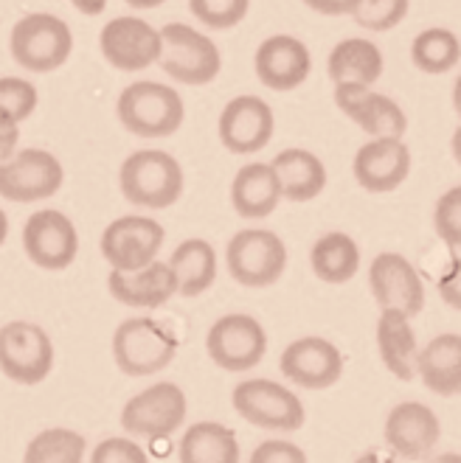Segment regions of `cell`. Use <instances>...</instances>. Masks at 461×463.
I'll list each match as a JSON object with an SVG mask.
<instances>
[{"label":"cell","instance_id":"cell-1","mask_svg":"<svg viewBox=\"0 0 461 463\" xmlns=\"http://www.w3.org/2000/svg\"><path fill=\"white\" fill-rule=\"evenodd\" d=\"M183 166L164 149L132 152L119 169V188L124 200L139 208H172L183 197Z\"/></svg>","mask_w":461,"mask_h":463},{"label":"cell","instance_id":"cell-2","mask_svg":"<svg viewBox=\"0 0 461 463\" xmlns=\"http://www.w3.org/2000/svg\"><path fill=\"white\" fill-rule=\"evenodd\" d=\"M119 121L139 138H169L183 127V96L164 81H132L116 101Z\"/></svg>","mask_w":461,"mask_h":463},{"label":"cell","instance_id":"cell-3","mask_svg":"<svg viewBox=\"0 0 461 463\" xmlns=\"http://www.w3.org/2000/svg\"><path fill=\"white\" fill-rule=\"evenodd\" d=\"M9 51H12V60L20 68L32 73H51L71 60L73 32L57 14L32 12L12 25Z\"/></svg>","mask_w":461,"mask_h":463},{"label":"cell","instance_id":"cell-4","mask_svg":"<svg viewBox=\"0 0 461 463\" xmlns=\"http://www.w3.org/2000/svg\"><path fill=\"white\" fill-rule=\"evenodd\" d=\"M160 32V68L178 85H211L223 71V53L216 43L186 23H167Z\"/></svg>","mask_w":461,"mask_h":463},{"label":"cell","instance_id":"cell-5","mask_svg":"<svg viewBox=\"0 0 461 463\" xmlns=\"http://www.w3.org/2000/svg\"><path fill=\"white\" fill-rule=\"evenodd\" d=\"M178 337L155 317H127L113 335V360L127 376H152L172 365Z\"/></svg>","mask_w":461,"mask_h":463},{"label":"cell","instance_id":"cell-6","mask_svg":"<svg viewBox=\"0 0 461 463\" xmlns=\"http://www.w3.org/2000/svg\"><path fill=\"white\" fill-rule=\"evenodd\" d=\"M226 267L242 287H274L287 269V244L267 228H242L226 248Z\"/></svg>","mask_w":461,"mask_h":463},{"label":"cell","instance_id":"cell-7","mask_svg":"<svg viewBox=\"0 0 461 463\" xmlns=\"http://www.w3.org/2000/svg\"><path fill=\"white\" fill-rule=\"evenodd\" d=\"M234 411L254 427L274 430V432H295L304 427L307 411L287 385L274 379H245L231 393Z\"/></svg>","mask_w":461,"mask_h":463},{"label":"cell","instance_id":"cell-8","mask_svg":"<svg viewBox=\"0 0 461 463\" xmlns=\"http://www.w3.org/2000/svg\"><path fill=\"white\" fill-rule=\"evenodd\" d=\"M188 413V402L180 385L155 383L127 399L121 407V427L130 435L149 441H167L183 427Z\"/></svg>","mask_w":461,"mask_h":463},{"label":"cell","instance_id":"cell-9","mask_svg":"<svg viewBox=\"0 0 461 463\" xmlns=\"http://www.w3.org/2000/svg\"><path fill=\"white\" fill-rule=\"evenodd\" d=\"M53 368V343L43 326L12 320L0 326V371L17 385H40Z\"/></svg>","mask_w":461,"mask_h":463},{"label":"cell","instance_id":"cell-10","mask_svg":"<svg viewBox=\"0 0 461 463\" xmlns=\"http://www.w3.org/2000/svg\"><path fill=\"white\" fill-rule=\"evenodd\" d=\"M206 351L216 368L228 373H245L264 360L267 332L254 315L231 312L211 323L206 335Z\"/></svg>","mask_w":461,"mask_h":463},{"label":"cell","instance_id":"cell-11","mask_svg":"<svg viewBox=\"0 0 461 463\" xmlns=\"http://www.w3.org/2000/svg\"><path fill=\"white\" fill-rule=\"evenodd\" d=\"M65 183V169L48 149H20L0 160V197L9 203L51 200Z\"/></svg>","mask_w":461,"mask_h":463},{"label":"cell","instance_id":"cell-12","mask_svg":"<svg viewBox=\"0 0 461 463\" xmlns=\"http://www.w3.org/2000/svg\"><path fill=\"white\" fill-rule=\"evenodd\" d=\"M164 239L167 231L158 220L141 213H127L104 228L99 248L110 269L132 272L158 259L160 248H164Z\"/></svg>","mask_w":461,"mask_h":463},{"label":"cell","instance_id":"cell-13","mask_svg":"<svg viewBox=\"0 0 461 463\" xmlns=\"http://www.w3.org/2000/svg\"><path fill=\"white\" fill-rule=\"evenodd\" d=\"M23 250L40 269H68L79 253V231L57 208L34 211L23 225Z\"/></svg>","mask_w":461,"mask_h":463},{"label":"cell","instance_id":"cell-14","mask_svg":"<svg viewBox=\"0 0 461 463\" xmlns=\"http://www.w3.org/2000/svg\"><path fill=\"white\" fill-rule=\"evenodd\" d=\"M101 57L110 62V68L135 73L147 71L160 57V32L144 17L121 14L113 17L99 34Z\"/></svg>","mask_w":461,"mask_h":463},{"label":"cell","instance_id":"cell-15","mask_svg":"<svg viewBox=\"0 0 461 463\" xmlns=\"http://www.w3.org/2000/svg\"><path fill=\"white\" fill-rule=\"evenodd\" d=\"M279 371L284 379L304 391H327L341 383L343 354L327 337H298L279 357Z\"/></svg>","mask_w":461,"mask_h":463},{"label":"cell","instance_id":"cell-16","mask_svg":"<svg viewBox=\"0 0 461 463\" xmlns=\"http://www.w3.org/2000/svg\"><path fill=\"white\" fill-rule=\"evenodd\" d=\"M338 110L355 121L371 138H402L408 129V116L402 107L386 96L377 93L371 85H355V81H338L335 85Z\"/></svg>","mask_w":461,"mask_h":463},{"label":"cell","instance_id":"cell-17","mask_svg":"<svg viewBox=\"0 0 461 463\" xmlns=\"http://www.w3.org/2000/svg\"><path fill=\"white\" fill-rule=\"evenodd\" d=\"M369 289L379 309H397L417 317L425 309V284L419 269L402 253H379L369 267Z\"/></svg>","mask_w":461,"mask_h":463},{"label":"cell","instance_id":"cell-18","mask_svg":"<svg viewBox=\"0 0 461 463\" xmlns=\"http://www.w3.org/2000/svg\"><path fill=\"white\" fill-rule=\"evenodd\" d=\"M276 118L270 104L259 96H236L231 99L220 121H216V132H220V141L231 155H256L262 152L270 138H274Z\"/></svg>","mask_w":461,"mask_h":463},{"label":"cell","instance_id":"cell-19","mask_svg":"<svg viewBox=\"0 0 461 463\" xmlns=\"http://www.w3.org/2000/svg\"><path fill=\"white\" fill-rule=\"evenodd\" d=\"M383 439L402 460H425L442 439L439 416L422 402H399L386 416Z\"/></svg>","mask_w":461,"mask_h":463},{"label":"cell","instance_id":"cell-20","mask_svg":"<svg viewBox=\"0 0 461 463\" xmlns=\"http://www.w3.org/2000/svg\"><path fill=\"white\" fill-rule=\"evenodd\" d=\"M351 175L371 194L397 192L411 175V149L402 138H369L351 160Z\"/></svg>","mask_w":461,"mask_h":463},{"label":"cell","instance_id":"cell-21","mask_svg":"<svg viewBox=\"0 0 461 463\" xmlns=\"http://www.w3.org/2000/svg\"><path fill=\"white\" fill-rule=\"evenodd\" d=\"M254 68L267 90L290 93L307 81V76L312 71V53L298 37L274 34V37L262 40V45L256 48Z\"/></svg>","mask_w":461,"mask_h":463},{"label":"cell","instance_id":"cell-22","mask_svg":"<svg viewBox=\"0 0 461 463\" xmlns=\"http://www.w3.org/2000/svg\"><path fill=\"white\" fill-rule=\"evenodd\" d=\"M107 289L119 304L132 307V309H158L169 304L178 295V281L175 272L167 261H149L141 269L132 272H119L110 269L107 276Z\"/></svg>","mask_w":461,"mask_h":463},{"label":"cell","instance_id":"cell-23","mask_svg":"<svg viewBox=\"0 0 461 463\" xmlns=\"http://www.w3.org/2000/svg\"><path fill=\"white\" fill-rule=\"evenodd\" d=\"M270 169H274L279 180L282 200L310 203L327 188V166H323V160L310 149H302V146L282 149L270 160Z\"/></svg>","mask_w":461,"mask_h":463},{"label":"cell","instance_id":"cell-24","mask_svg":"<svg viewBox=\"0 0 461 463\" xmlns=\"http://www.w3.org/2000/svg\"><path fill=\"white\" fill-rule=\"evenodd\" d=\"M417 376L422 385L445 399L461 391V335H437L417 354Z\"/></svg>","mask_w":461,"mask_h":463},{"label":"cell","instance_id":"cell-25","mask_svg":"<svg viewBox=\"0 0 461 463\" xmlns=\"http://www.w3.org/2000/svg\"><path fill=\"white\" fill-rule=\"evenodd\" d=\"M377 351L383 365L402 383H411L417 376V332L411 326V317L397 309H379L377 320Z\"/></svg>","mask_w":461,"mask_h":463},{"label":"cell","instance_id":"cell-26","mask_svg":"<svg viewBox=\"0 0 461 463\" xmlns=\"http://www.w3.org/2000/svg\"><path fill=\"white\" fill-rule=\"evenodd\" d=\"M282 192L270 163H245L231 183V205L242 220H267L279 208Z\"/></svg>","mask_w":461,"mask_h":463},{"label":"cell","instance_id":"cell-27","mask_svg":"<svg viewBox=\"0 0 461 463\" xmlns=\"http://www.w3.org/2000/svg\"><path fill=\"white\" fill-rule=\"evenodd\" d=\"M175 272L178 281V295L183 298H197L208 292L216 281V250L214 244L206 239H183L172 250V259L167 261Z\"/></svg>","mask_w":461,"mask_h":463},{"label":"cell","instance_id":"cell-28","mask_svg":"<svg viewBox=\"0 0 461 463\" xmlns=\"http://www.w3.org/2000/svg\"><path fill=\"white\" fill-rule=\"evenodd\" d=\"M383 68H386L383 51L366 37L341 40L327 60V73L335 85L338 81H355V85L374 88V81L383 76Z\"/></svg>","mask_w":461,"mask_h":463},{"label":"cell","instance_id":"cell-29","mask_svg":"<svg viewBox=\"0 0 461 463\" xmlns=\"http://www.w3.org/2000/svg\"><path fill=\"white\" fill-rule=\"evenodd\" d=\"M180 463H239L242 449L236 432L220 421H197L180 439Z\"/></svg>","mask_w":461,"mask_h":463},{"label":"cell","instance_id":"cell-30","mask_svg":"<svg viewBox=\"0 0 461 463\" xmlns=\"http://www.w3.org/2000/svg\"><path fill=\"white\" fill-rule=\"evenodd\" d=\"M312 276L323 284H346L360 269V248L358 241L343 231H330L315 239L310 250Z\"/></svg>","mask_w":461,"mask_h":463},{"label":"cell","instance_id":"cell-31","mask_svg":"<svg viewBox=\"0 0 461 463\" xmlns=\"http://www.w3.org/2000/svg\"><path fill=\"white\" fill-rule=\"evenodd\" d=\"M458 60H461L458 34L445 29V25H433V29L419 32L411 43V62L422 73L430 76L450 73L453 68H458Z\"/></svg>","mask_w":461,"mask_h":463},{"label":"cell","instance_id":"cell-32","mask_svg":"<svg viewBox=\"0 0 461 463\" xmlns=\"http://www.w3.org/2000/svg\"><path fill=\"white\" fill-rule=\"evenodd\" d=\"M88 441L68 427H48L37 432L23 452V463H85Z\"/></svg>","mask_w":461,"mask_h":463},{"label":"cell","instance_id":"cell-33","mask_svg":"<svg viewBox=\"0 0 461 463\" xmlns=\"http://www.w3.org/2000/svg\"><path fill=\"white\" fill-rule=\"evenodd\" d=\"M40 104V93L29 79L20 76H0V116L14 124L32 118Z\"/></svg>","mask_w":461,"mask_h":463},{"label":"cell","instance_id":"cell-34","mask_svg":"<svg viewBox=\"0 0 461 463\" xmlns=\"http://www.w3.org/2000/svg\"><path fill=\"white\" fill-rule=\"evenodd\" d=\"M408 9L411 0H358L349 17H355V23L366 32H391L408 17Z\"/></svg>","mask_w":461,"mask_h":463},{"label":"cell","instance_id":"cell-35","mask_svg":"<svg viewBox=\"0 0 461 463\" xmlns=\"http://www.w3.org/2000/svg\"><path fill=\"white\" fill-rule=\"evenodd\" d=\"M192 14L214 32H228L251 12V0H188Z\"/></svg>","mask_w":461,"mask_h":463},{"label":"cell","instance_id":"cell-36","mask_svg":"<svg viewBox=\"0 0 461 463\" xmlns=\"http://www.w3.org/2000/svg\"><path fill=\"white\" fill-rule=\"evenodd\" d=\"M433 231L458 256L461 248V185H450L433 205Z\"/></svg>","mask_w":461,"mask_h":463},{"label":"cell","instance_id":"cell-37","mask_svg":"<svg viewBox=\"0 0 461 463\" xmlns=\"http://www.w3.org/2000/svg\"><path fill=\"white\" fill-rule=\"evenodd\" d=\"M88 463H149V455L132 439H104L93 447Z\"/></svg>","mask_w":461,"mask_h":463},{"label":"cell","instance_id":"cell-38","mask_svg":"<svg viewBox=\"0 0 461 463\" xmlns=\"http://www.w3.org/2000/svg\"><path fill=\"white\" fill-rule=\"evenodd\" d=\"M248 463H310V460L298 444L284 439H267L251 452Z\"/></svg>","mask_w":461,"mask_h":463},{"label":"cell","instance_id":"cell-39","mask_svg":"<svg viewBox=\"0 0 461 463\" xmlns=\"http://www.w3.org/2000/svg\"><path fill=\"white\" fill-rule=\"evenodd\" d=\"M458 281H461V272H458V256H453V267H450V276H445L439 281V292H442V301L450 309L461 307V295H458Z\"/></svg>","mask_w":461,"mask_h":463},{"label":"cell","instance_id":"cell-40","mask_svg":"<svg viewBox=\"0 0 461 463\" xmlns=\"http://www.w3.org/2000/svg\"><path fill=\"white\" fill-rule=\"evenodd\" d=\"M304 4L318 12V14H327V17H343L351 14L358 6V0H304Z\"/></svg>","mask_w":461,"mask_h":463},{"label":"cell","instance_id":"cell-41","mask_svg":"<svg viewBox=\"0 0 461 463\" xmlns=\"http://www.w3.org/2000/svg\"><path fill=\"white\" fill-rule=\"evenodd\" d=\"M17 141H20V124L0 116V160H6L17 152Z\"/></svg>","mask_w":461,"mask_h":463},{"label":"cell","instance_id":"cell-42","mask_svg":"<svg viewBox=\"0 0 461 463\" xmlns=\"http://www.w3.org/2000/svg\"><path fill=\"white\" fill-rule=\"evenodd\" d=\"M71 4H73V9H79L88 17H99L107 9V0H71Z\"/></svg>","mask_w":461,"mask_h":463},{"label":"cell","instance_id":"cell-43","mask_svg":"<svg viewBox=\"0 0 461 463\" xmlns=\"http://www.w3.org/2000/svg\"><path fill=\"white\" fill-rule=\"evenodd\" d=\"M355 463H397V458L383 455V452H366V455H360Z\"/></svg>","mask_w":461,"mask_h":463},{"label":"cell","instance_id":"cell-44","mask_svg":"<svg viewBox=\"0 0 461 463\" xmlns=\"http://www.w3.org/2000/svg\"><path fill=\"white\" fill-rule=\"evenodd\" d=\"M132 9H158L160 4H167V0H124Z\"/></svg>","mask_w":461,"mask_h":463},{"label":"cell","instance_id":"cell-45","mask_svg":"<svg viewBox=\"0 0 461 463\" xmlns=\"http://www.w3.org/2000/svg\"><path fill=\"white\" fill-rule=\"evenodd\" d=\"M6 239H9V216L4 208H0V248L6 244Z\"/></svg>","mask_w":461,"mask_h":463},{"label":"cell","instance_id":"cell-46","mask_svg":"<svg viewBox=\"0 0 461 463\" xmlns=\"http://www.w3.org/2000/svg\"><path fill=\"white\" fill-rule=\"evenodd\" d=\"M427 463H461V455H458V452H445V455L430 458Z\"/></svg>","mask_w":461,"mask_h":463}]
</instances>
